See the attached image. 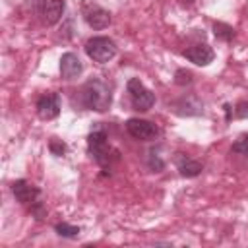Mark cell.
Segmentation results:
<instances>
[{
  "label": "cell",
  "mask_w": 248,
  "mask_h": 248,
  "mask_svg": "<svg viewBox=\"0 0 248 248\" xmlns=\"http://www.w3.org/2000/svg\"><path fill=\"white\" fill-rule=\"evenodd\" d=\"M182 54L190 60V62H194L196 66H207V64H211L213 62V58H215V52H213V48L209 46V45H194V46H188V48H184L182 50Z\"/></svg>",
  "instance_id": "obj_10"
},
{
  "label": "cell",
  "mask_w": 248,
  "mask_h": 248,
  "mask_svg": "<svg viewBox=\"0 0 248 248\" xmlns=\"http://www.w3.org/2000/svg\"><path fill=\"white\" fill-rule=\"evenodd\" d=\"M232 151L248 159V134H240L238 140L232 143Z\"/></svg>",
  "instance_id": "obj_15"
},
{
  "label": "cell",
  "mask_w": 248,
  "mask_h": 248,
  "mask_svg": "<svg viewBox=\"0 0 248 248\" xmlns=\"http://www.w3.org/2000/svg\"><path fill=\"white\" fill-rule=\"evenodd\" d=\"M234 116H236V118H246V116H248V103H246V101H240V103L234 107Z\"/></svg>",
  "instance_id": "obj_19"
},
{
  "label": "cell",
  "mask_w": 248,
  "mask_h": 248,
  "mask_svg": "<svg viewBox=\"0 0 248 248\" xmlns=\"http://www.w3.org/2000/svg\"><path fill=\"white\" fill-rule=\"evenodd\" d=\"M12 194L19 203H23L27 207L41 202V190L37 186H33L31 182H27V180H16L12 184Z\"/></svg>",
  "instance_id": "obj_7"
},
{
  "label": "cell",
  "mask_w": 248,
  "mask_h": 248,
  "mask_svg": "<svg viewBox=\"0 0 248 248\" xmlns=\"http://www.w3.org/2000/svg\"><path fill=\"white\" fill-rule=\"evenodd\" d=\"M85 54L99 64H105L116 56V45L108 37H91L85 43Z\"/></svg>",
  "instance_id": "obj_3"
},
{
  "label": "cell",
  "mask_w": 248,
  "mask_h": 248,
  "mask_svg": "<svg viewBox=\"0 0 248 248\" xmlns=\"http://www.w3.org/2000/svg\"><path fill=\"white\" fill-rule=\"evenodd\" d=\"M126 89L136 110H149L155 105V95L140 81V78H130L126 83Z\"/></svg>",
  "instance_id": "obj_4"
},
{
  "label": "cell",
  "mask_w": 248,
  "mask_h": 248,
  "mask_svg": "<svg viewBox=\"0 0 248 248\" xmlns=\"http://www.w3.org/2000/svg\"><path fill=\"white\" fill-rule=\"evenodd\" d=\"M64 0H39L37 2V12L43 17V23L46 25H54L60 21L62 14H64Z\"/></svg>",
  "instance_id": "obj_8"
},
{
  "label": "cell",
  "mask_w": 248,
  "mask_h": 248,
  "mask_svg": "<svg viewBox=\"0 0 248 248\" xmlns=\"http://www.w3.org/2000/svg\"><path fill=\"white\" fill-rule=\"evenodd\" d=\"M213 33H215V37H219L221 41H232V37H234V29H232L231 25L223 23V21L213 23Z\"/></svg>",
  "instance_id": "obj_13"
},
{
  "label": "cell",
  "mask_w": 248,
  "mask_h": 248,
  "mask_svg": "<svg viewBox=\"0 0 248 248\" xmlns=\"http://www.w3.org/2000/svg\"><path fill=\"white\" fill-rule=\"evenodd\" d=\"M110 103H112V93H110V87L103 79L93 78L81 87V105L85 108L105 112L108 110Z\"/></svg>",
  "instance_id": "obj_1"
},
{
  "label": "cell",
  "mask_w": 248,
  "mask_h": 248,
  "mask_svg": "<svg viewBox=\"0 0 248 248\" xmlns=\"http://www.w3.org/2000/svg\"><path fill=\"white\" fill-rule=\"evenodd\" d=\"M83 72V66H81V60L78 58V54L74 52H64L60 56V76L64 79H76L79 74Z\"/></svg>",
  "instance_id": "obj_11"
},
{
  "label": "cell",
  "mask_w": 248,
  "mask_h": 248,
  "mask_svg": "<svg viewBox=\"0 0 248 248\" xmlns=\"http://www.w3.org/2000/svg\"><path fill=\"white\" fill-rule=\"evenodd\" d=\"M174 83L176 85H188V83H192V72H188V70H176Z\"/></svg>",
  "instance_id": "obj_16"
},
{
  "label": "cell",
  "mask_w": 248,
  "mask_h": 248,
  "mask_svg": "<svg viewBox=\"0 0 248 248\" xmlns=\"http://www.w3.org/2000/svg\"><path fill=\"white\" fill-rule=\"evenodd\" d=\"M54 231H56L60 236H64V238H76V236L79 234V227L70 225V223H56V225H54Z\"/></svg>",
  "instance_id": "obj_14"
},
{
  "label": "cell",
  "mask_w": 248,
  "mask_h": 248,
  "mask_svg": "<svg viewBox=\"0 0 248 248\" xmlns=\"http://www.w3.org/2000/svg\"><path fill=\"white\" fill-rule=\"evenodd\" d=\"M37 114L43 120H52L60 114V97L58 93H45L37 101Z\"/></svg>",
  "instance_id": "obj_9"
},
{
  "label": "cell",
  "mask_w": 248,
  "mask_h": 248,
  "mask_svg": "<svg viewBox=\"0 0 248 248\" xmlns=\"http://www.w3.org/2000/svg\"><path fill=\"white\" fill-rule=\"evenodd\" d=\"M87 151L101 167H110V163L116 159V151L108 145L107 132L103 128H97V130L89 132V136H87Z\"/></svg>",
  "instance_id": "obj_2"
},
{
  "label": "cell",
  "mask_w": 248,
  "mask_h": 248,
  "mask_svg": "<svg viewBox=\"0 0 248 248\" xmlns=\"http://www.w3.org/2000/svg\"><path fill=\"white\" fill-rule=\"evenodd\" d=\"M81 16H83L85 23L93 29H105L110 23V14L105 8H101L99 4H93V2H85L81 6Z\"/></svg>",
  "instance_id": "obj_6"
},
{
  "label": "cell",
  "mask_w": 248,
  "mask_h": 248,
  "mask_svg": "<svg viewBox=\"0 0 248 248\" xmlns=\"http://www.w3.org/2000/svg\"><path fill=\"white\" fill-rule=\"evenodd\" d=\"M48 147H50V151H52L56 157H62V155L66 153V143H64V141H60V140H52Z\"/></svg>",
  "instance_id": "obj_18"
},
{
  "label": "cell",
  "mask_w": 248,
  "mask_h": 248,
  "mask_svg": "<svg viewBox=\"0 0 248 248\" xmlns=\"http://www.w3.org/2000/svg\"><path fill=\"white\" fill-rule=\"evenodd\" d=\"M174 163H176V169L180 170V174L186 176V178H194V176H198V174L203 170V167H202L200 161L190 159V157H186L184 153H176Z\"/></svg>",
  "instance_id": "obj_12"
},
{
  "label": "cell",
  "mask_w": 248,
  "mask_h": 248,
  "mask_svg": "<svg viewBox=\"0 0 248 248\" xmlns=\"http://www.w3.org/2000/svg\"><path fill=\"white\" fill-rule=\"evenodd\" d=\"M126 132L140 140V141H149V140H155L157 134H159V128L149 122V120H143V118H128L126 120Z\"/></svg>",
  "instance_id": "obj_5"
},
{
  "label": "cell",
  "mask_w": 248,
  "mask_h": 248,
  "mask_svg": "<svg viewBox=\"0 0 248 248\" xmlns=\"http://www.w3.org/2000/svg\"><path fill=\"white\" fill-rule=\"evenodd\" d=\"M149 167H151L155 172H159V170L165 167V163H163V161H161V157L155 153V149H151V151H149Z\"/></svg>",
  "instance_id": "obj_17"
}]
</instances>
